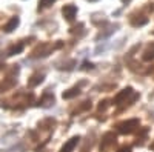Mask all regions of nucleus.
Masks as SVG:
<instances>
[{
	"label": "nucleus",
	"mask_w": 154,
	"mask_h": 152,
	"mask_svg": "<svg viewBox=\"0 0 154 152\" xmlns=\"http://www.w3.org/2000/svg\"><path fill=\"white\" fill-rule=\"evenodd\" d=\"M136 128H139V120L137 118H131V120H126L119 126V132L120 134H131Z\"/></svg>",
	"instance_id": "f257e3e1"
},
{
	"label": "nucleus",
	"mask_w": 154,
	"mask_h": 152,
	"mask_svg": "<svg viewBox=\"0 0 154 152\" xmlns=\"http://www.w3.org/2000/svg\"><path fill=\"white\" fill-rule=\"evenodd\" d=\"M62 14H63V17H65L68 22H72L75 14H77V8L74 5H65L62 8Z\"/></svg>",
	"instance_id": "f03ea898"
},
{
	"label": "nucleus",
	"mask_w": 154,
	"mask_h": 152,
	"mask_svg": "<svg viewBox=\"0 0 154 152\" xmlns=\"http://www.w3.org/2000/svg\"><path fill=\"white\" fill-rule=\"evenodd\" d=\"M131 94H133V88H125V89H122L117 95L114 97V101H112V103H114V105H120L122 101H123L126 97H130Z\"/></svg>",
	"instance_id": "7ed1b4c3"
},
{
	"label": "nucleus",
	"mask_w": 154,
	"mask_h": 152,
	"mask_svg": "<svg viewBox=\"0 0 154 152\" xmlns=\"http://www.w3.org/2000/svg\"><path fill=\"white\" fill-rule=\"evenodd\" d=\"M114 142H116L114 140V134H111V132L105 134L103 135V140H102V143H100V151H106Z\"/></svg>",
	"instance_id": "20e7f679"
},
{
	"label": "nucleus",
	"mask_w": 154,
	"mask_h": 152,
	"mask_svg": "<svg viewBox=\"0 0 154 152\" xmlns=\"http://www.w3.org/2000/svg\"><path fill=\"white\" fill-rule=\"evenodd\" d=\"M79 140H80V137H72L71 140H68L65 145H63V148L60 149V152H71V151H72V149L77 146Z\"/></svg>",
	"instance_id": "39448f33"
},
{
	"label": "nucleus",
	"mask_w": 154,
	"mask_h": 152,
	"mask_svg": "<svg viewBox=\"0 0 154 152\" xmlns=\"http://www.w3.org/2000/svg\"><path fill=\"white\" fill-rule=\"evenodd\" d=\"M43 79H45V75L40 74V72H37V74H34L32 77L28 80V86H29V88H35L37 85H40V83L43 82Z\"/></svg>",
	"instance_id": "423d86ee"
},
{
	"label": "nucleus",
	"mask_w": 154,
	"mask_h": 152,
	"mask_svg": "<svg viewBox=\"0 0 154 152\" xmlns=\"http://www.w3.org/2000/svg\"><path fill=\"white\" fill-rule=\"evenodd\" d=\"M19 23H20V20H19V17H12L6 25H5V32H12V31H14L17 26H19Z\"/></svg>",
	"instance_id": "0eeeda50"
},
{
	"label": "nucleus",
	"mask_w": 154,
	"mask_h": 152,
	"mask_svg": "<svg viewBox=\"0 0 154 152\" xmlns=\"http://www.w3.org/2000/svg\"><path fill=\"white\" fill-rule=\"evenodd\" d=\"M54 103V95L53 94H49V92H46L43 97H42V100H40V106H43V108H49L51 105Z\"/></svg>",
	"instance_id": "6e6552de"
},
{
	"label": "nucleus",
	"mask_w": 154,
	"mask_h": 152,
	"mask_svg": "<svg viewBox=\"0 0 154 152\" xmlns=\"http://www.w3.org/2000/svg\"><path fill=\"white\" fill-rule=\"evenodd\" d=\"M79 94H80L79 88H72V89H68V91L63 92L62 97L65 98V100H69V98H72V97H75V95H79Z\"/></svg>",
	"instance_id": "1a4fd4ad"
},
{
	"label": "nucleus",
	"mask_w": 154,
	"mask_h": 152,
	"mask_svg": "<svg viewBox=\"0 0 154 152\" xmlns=\"http://www.w3.org/2000/svg\"><path fill=\"white\" fill-rule=\"evenodd\" d=\"M23 43H19V45H16V46H12V48H9V51H8V55H16V54H20L22 51H23Z\"/></svg>",
	"instance_id": "9d476101"
},
{
	"label": "nucleus",
	"mask_w": 154,
	"mask_h": 152,
	"mask_svg": "<svg viewBox=\"0 0 154 152\" xmlns=\"http://www.w3.org/2000/svg\"><path fill=\"white\" fill-rule=\"evenodd\" d=\"M143 60L149 61V60H154V43L145 51V54H143Z\"/></svg>",
	"instance_id": "9b49d317"
},
{
	"label": "nucleus",
	"mask_w": 154,
	"mask_h": 152,
	"mask_svg": "<svg viewBox=\"0 0 154 152\" xmlns=\"http://www.w3.org/2000/svg\"><path fill=\"white\" fill-rule=\"evenodd\" d=\"M56 2V0H38V9L40 8H48Z\"/></svg>",
	"instance_id": "f8f14e48"
},
{
	"label": "nucleus",
	"mask_w": 154,
	"mask_h": 152,
	"mask_svg": "<svg viewBox=\"0 0 154 152\" xmlns=\"http://www.w3.org/2000/svg\"><path fill=\"white\" fill-rule=\"evenodd\" d=\"M148 23V19H139V20H133L131 22V25H133V26H143V25H146Z\"/></svg>",
	"instance_id": "ddd939ff"
},
{
	"label": "nucleus",
	"mask_w": 154,
	"mask_h": 152,
	"mask_svg": "<svg viewBox=\"0 0 154 152\" xmlns=\"http://www.w3.org/2000/svg\"><path fill=\"white\" fill-rule=\"evenodd\" d=\"M119 152H131V148L130 146H123V148L119 149Z\"/></svg>",
	"instance_id": "4468645a"
},
{
	"label": "nucleus",
	"mask_w": 154,
	"mask_h": 152,
	"mask_svg": "<svg viewBox=\"0 0 154 152\" xmlns=\"http://www.w3.org/2000/svg\"><path fill=\"white\" fill-rule=\"evenodd\" d=\"M93 68H94V66L91 65V63H86V61L83 63V69H93Z\"/></svg>",
	"instance_id": "2eb2a0df"
},
{
	"label": "nucleus",
	"mask_w": 154,
	"mask_h": 152,
	"mask_svg": "<svg viewBox=\"0 0 154 152\" xmlns=\"http://www.w3.org/2000/svg\"><path fill=\"white\" fill-rule=\"evenodd\" d=\"M122 2H123V3H130V2H131V0H122Z\"/></svg>",
	"instance_id": "dca6fc26"
},
{
	"label": "nucleus",
	"mask_w": 154,
	"mask_h": 152,
	"mask_svg": "<svg viewBox=\"0 0 154 152\" xmlns=\"http://www.w3.org/2000/svg\"><path fill=\"white\" fill-rule=\"evenodd\" d=\"M89 2H96V0H89Z\"/></svg>",
	"instance_id": "f3484780"
}]
</instances>
